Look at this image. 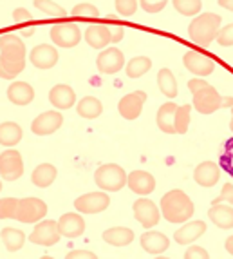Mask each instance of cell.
I'll list each match as a JSON object with an SVG mask.
<instances>
[{
    "mask_svg": "<svg viewBox=\"0 0 233 259\" xmlns=\"http://www.w3.org/2000/svg\"><path fill=\"white\" fill-rule=\"evenodd\" d=\"M220 178V170H219V165L215 161H203L201 165H197L194 172V180L197 185L201 187H213L217 182H219Z\"/></svg>",
    "mask_w": 233,
    "mask_h": 259,
    "instance_id": "cell-20",
    "label": "cell"
},
{
    "mask_svg": "<svg viewBox=\"0 0 233 259\" xmlns=\"http://www.w3.org/2000/svg\"><path fill=\"white\" fill-rule=\"evenodd\" d=\"M94 182L101 190L118 192L127 185V172L116 163L101 165L94 172Z\"/></svg>",
    "mask_w": 233,
    "mask_h": 259,
    "instance_id": "cell-5",
    "label": "cell"
},
{
    "mask_svg": "<svg viewBox=\"0 0 233 259\" xmlns=\"http://www.w3.org/2000/svg\"><path fill=\"white\" fill-rule=\"evenodd\" d=\"M0 238H2V243H4L6 248H8L9 252H17L24 246L26 234L17 229H4L2 234H0Z\"/></svg>",
    "mask_w": 233,
    "mask_h": 259,
    "instance_id": "cell-32",
    "label": "cell"
},
{
    "mask_svg": "<svg viewBox=\"0 0 233 259\" xmlns=\"http://www.w3.org/2000/svg\"><path fill=\"white\" fill-rule=\"evenodd\" d=\"M29 58H31V64L35 65V67H38V69H51L58 62V51L52 46L40 44V46H36L31 51Z\"/></svg>",
    "mask_w": 233,
    "mask_h": 259,
    "instance_id": "cell-17",
    "label": "cell"
},
{
    "mask_svg": "<svg viewBox=\"0 0 233 259\" xmlns=\"http://www.w3.org/2000/svg\"><path fill=\"white\" fill-rule=\"evenodd\" d=\"M35 6L40 9V11L49 15V17H56V18L65 17L64 8H62L60 4H56V2H35Z\"/></svg>",
    "mask_w": 233,
    "mask_h": 259,
    "instance_id": "cell-38",
    "label": "cell"
},
{
    "mask_svg": "<svg viewBox=\"0 0 233 259\" xmlns=\"http://www.w3.org/2000/svg\"><path fill=\"white\" fill-rule=\"evenodd\" d=\"M74 100H76V95H74V89L65 83H58L51 89L49 93V102L60 111H65V109H71L74 105Z\"/></svg>",
    "mask_w": 233,
    "mask_h": 259,
    "instance_id": "cell-21",
    "label": "cell"
},
{
    "mask_svg": "<svg viewBox=\"0 0 233 259\" xmlns=\"http://www.w3.org/2000/svg\"><path fill=\"white\" fill-rule=\"evenodd\" d=\"M185 259H210V255H208V252L204 250L203 246L194 245L185 252Z\"/></svg>",
    "mask_w": 233,
    "mask_h": 259,
    "instance_id": "cell-44",
    "label": "cell"
},
{
    "mask_svg": "<svg viewBox=\"0 0 233 259\" xmlns=\"http://www.w3.org/2000/svg\"><path fill=\"white\" fill-rule=\"evenodd\" d=\"M208 83L204 82V80H201V78H194V80H190L188 82V89H190L192 95H195L197 91H201V89H204Z\"/></svg>",
    "mask_w": 233,
    "mask_h": 259,
    "instance_id": "cell-48",
    "label": "cell"
},
{
    "mask_svg": "<svg viewBox=\"0 0 233 259\" xmlns=\"http://www.w3.org/2000/svg\"><path fill=\"white\" fill-rule=\"evenodd\" d=\"M204 232H206V223L201 220H195V221L183 225L181 229L173 234V239H176L177 245H190L195 239L201 238Z\"/></svg>",
    "mask_w": 233,
    "mask_h": 259,
    "instance_id": "cell-19",
    "label": "cell"
},
{
    "mask_svg": "<svg viewBox=\"0 0 233 259\" xmlns=\"http://www.w3.org/2000/svg\"><path fill=\"white\" fill-rule=\"evenodd\" d=\"M47 216V205L38 198H24L18 199V207L15 220L22 223H38Z\"/></svg>",
    "mask_w": 233,
    "mask_h": 259,
    "instance_id": "cell-6",
    "label": "cell"
},
{
    "mask_svg": "<svg viewBox=\"0 0 233 259\" xmlns=\"http://www.w3.org/2000/svg\"><path fill=\"white\" fill-rule=\"evenodd\" d=\"M13 20L17 22V24H24V22L33 20V17H31V13L27 11V9H15V11H13Z\"/></svg>",
    "mask_w": 233,
    "mask_h": 259,
    "instance_id": "cell-45",
    "label": "cell"
},
{
    "mask_svg": "<svg viewBox=\"0 0 233 259\" xmlns=\"http://www.w3.org/2000/svg\"><path fill=\"white\" fill-rule=\"evenodd\" d=\"M194 201L183 190H170L161 198V214L170 223H185L194 216Z\"/></svg>",
    "mask_w": 233,
    "mask_h": 259,
    "instance_id": "cell-2",
    "label": "cell"
},
{
    "mask_svg": "<svg viewBox=\"0 0 233 259\" xmlns=\"http://www.w3.org/2000/svg\"><path fill=\"white\" fill-rule=\"evenodd\" d=\"M64 123V114L58 111H45L33 120L31 123V131L38 136H47V134L56 133Z\"/></svg>",
    "mask_w": 233,
    "mask_h": 259,
    "instance_id": "cell-11",
    "label": "cell"
},
{
    "mask_svg": "<svg viewBox=\"0 0 233 259\" xmlns=\"http://www.w3.org/2000/svg\"><path fill=\"white\" fill-rule=\"evenodd\" d=\"M76 111L82 118L94 120V118H98L99 114L103 112V105H101V102H99L98 98H94V96H85L83 100H80Z\"/></svg>",
    "mask_w": 233,
    "mask_h": 259,
    "instance_id": "cell-30",
    "label": "cell"
},
{
    "mask_svg": "<svg viewBox=\"0 0 233 259\" xmlns=\"http://www.w3.org/2000/svg\"><path fill=\"white\" fill-rule=\"evenodd\" d=\"M222 8H226V9H229V11H233V0H220L219 2Z\"/></svg>",
    "mask_w": 233,
    "mask_h": 259,
    "instance_id": "cell-49",
    "label": "cell"
},
{
    "mask_svg": "<svg viewBox=\"0 0 233 259\" xmlns=\"http://www.w3.org/2000/svg\"><path fill=\"white\" fill-rule=\"evenodd\" d=\"M110 205V199L105 194L103 190L101 192H89V194H83L74 201V208L82 214H99L103 212L105 208Z\"/></svg>",
    "mask_w": 233,
    "mask_h": 259,
    "instance_id": "cell-9",
    "label": "cell"
},
{
    "mask_svg": "<svg viewBox=\"0 0 233 259\" xmlns=\"http://www.w3.org/2000/svg\"><path fill=\"white\" fill-rule=\"evenodd\" d=\"M8 98L15 105H27L35 100V89L26 82H13L8 87Z\"/></svg>",
    "mask_w": 233,
    "mask_h": 259,
    "instance_id": "cell-22",
    "label": "cell"
},
{
    "mask_svg": "<svg viewBox=\"0 0 233 259\" xmlns=\"http://www.w3.org/2000/svg\"><path fill=\"white\" fill-rule=\"evenodd\" d=\"M139 6H141L147 13H159L161 9H164L166 2H164V0H157V2H152V0H143Z\"/></svg>",
    "mask_w": 233,
    "mask_h": 259,
    "instance_id": "cell-43",
    "label": "cell"
},
{
    "mask_svg": "<svg viewBox=\"0 0 233 259\" xmlns=\"http://www.w3.org/2000/svg\"><path fill=\"white\" fill-rule=\"evenodd\" d=\"M208 216L213 223L222 230H228V229H233V207L229 205H213L208 212Z\"/></svg>",
    "mask_w": 233,
    "mask_h": 259,
    "instance_id": "cell-25",
    "label": "cell"
},
{
    "mask_svg": "<svg viewBox=\"0 0 233 259\" xmlns=\"http://www.w3.org/2000/svg\"><path fill=\"white\" fill-rule=\"evenodd\" d=\"M155 259H170V257H163V255H159V257H155Z\"/></svg>",
    "mask_w": 233,
    "mask_h": 259,
    "instance_id": "cell-53",
    "label": "cell"
},
{
    "mask_svg": "<svg viewBox=\"0 0 233 259\" xmlns=\"http://www.w3.org/2000/svg\"><path fill=\"white\" fill-rule=\"evenodd\" d=\"M220 17L217 13H203L199 15L188 27V35L199 46H210L219 36Z\"/></svg>",
    "mask_w": 233,
    "mask_h": 259,
    "instance_id": "cell-3",
    "label": "cell"
},
{
    "mask_svg": "<svg viewBox=\"0 0 233 259\" xmlns=\"http://www.w3.org/2000/svg\"><path fill=\"white\" fill-rule=\"evenodd\" d=\"M17 207H18V199L17 198L0 199V220H8V218H13V220H15Z\"/></svg>",
    "mask_w": 233,
    "mask_h": 259,
    "instance_id": "cell-37",
    "label": "cell"
},
{
    "mask_svg": "<svg viewBox=\"0 0 233 259\" xmlns=\"http://www.w3.org/2000/svg\"><path fill=\"white\" fill-rule=\"evenodd\" d=\"M24 174V161L18 151H9L0 154V176L8 180V182H15Z\"/></svg>",
    "mask_w": 233,
    "mask_h": 259,
    "instance_id": "cell-8",
    "label": "cell"
},
{
    "mask_svg": "<svg viewBox=\"0 0 233 259\" xmlns=\"http://www.w3.org/2000/svg\"><path fill=\"white\" fill-rule=\"evenodd\" d=\"M152 67V60L148 56H136L127 64V74L130 78H139Z\"/></svg>",
    "mask_w": 233,
    "mask_h": 259,
    "instance_id": "cell-33",
    "label": "cell"
},
{
    "mask_svg": "<svg viewBox=\"0 0 233 259\" xmlns=\"http://www.w3.org/2000/svg\"><path fill=\"white\" fill-rule=\"evenodd\" d=\"M141 246H143V250H147L148 254L157 255V254H161V252H164L166 248H168L170 241L164 234L150 230V232H145L141 236Z\"/></svg>",
    "mask_w": 233,
    "mask_h": 259,
    "instance_id": "cell-23",
    "label": "cell"
},
{
    "mask_svg": "<svg viewBox=\"0 0 233 259\" xmlns=\"http://www.w3.org/2000/svg\"><path fill=\"white\" fill-rule=\"evenodd\" d=\"M26 67V44L17 35L0 36V78L13 80Z\"/></svg>",
    "mask_w": 233,
    "mask_h": 259,
    "instance_id": "cell-1",
    "label": "cell"
},
{
    "mask_svg": "<svg viewBox=\"0 0 233 259\" xmlns=\"http://www.w3.org/2000/svg\"><path fill=\"white\" fill-rule=\"evenodd\" d=\"M73 17H82V18H98L99 11L92 4H78L73 9Z\"/></svg>",
    "mask_w": 233,
    "mask_h": 259,
    "instance_id": "cell-39",
    "label": "cell"
},
{
    "mask_svg": "<svg viewBox=\"0 0 233 259\" xmlns=\"http://www.w3.org/2000/svg\"><path fill=\"white\" fill-rule=\"evenodd\" d=\"M220 167L224 172H228L233 178V138L226 142L224 151L220 154Z\"/></svg>",
    "mask_w": 233,
    "mask_h": 259,
    "instance_id": "cell-36",
    "label": "cell"
},
{
    "mask_svg": "<svg viewBox=\"0 0 233 259\" xmlns=\"http://www.w3.org/2000/svg\"><path fill=\"white\" fill-rule=\"evenodd\" d=\"M0 190H2V183H0Z\"/></svg>",
    "mask_w": 233,
    "mask_h": 259,
    "instance_id": "cell-55",
    "label": "cell"
},
{
    "mask_svg": "<svg viewBox=\"0 0 233 259\" xmlns=\"http://www.w3.org/2000/svg\"><path fill=\"white\" fill-rule=\"evenodd\" d=\"M226 250L233 255V236H229V238L226 239Z\"/></svg>",
    "mask_w": 233,
    "mask_h": 259,
    "instance_id": "cell-50",
    "label": "cell"
},
{
    "mask_svg": "<svg viewBox=\"0 0 233 259\" xmlns=\"http://www.w3.org/2000/svg\"><path fill=\"white\" fill-rule=\"evenodd\" d=\"M33 245L40 246H52L60 241V232H58V221L54 220H45L40 221L35 227L33 234L29 236Z\"/></svg>",
    "mask_w": 233,
    "mask_h": 259,
    "instance_id": "cell-7",
    "label": "cell"
},
{
    "mask_svg": "<svg viewBox=\"0 0 233 259\" xmlns=\"http://www.w3.org/2000/svg\"><path fill=\"white\" fill-rule=\"evenodd\" d=\"M56 180V167L51 163H42L33 170L31 174V182L33 185L40 187V189H45V187L52 185V182Z\"/></svg>",
    "mask_w": 233,
    "mask_h": 259,
    "instance_id": "cell-28",
    "label": "cell"
},
{
    "mask_svg": "<svg viewBox=\"0 0 233 259\" xmlns=\"http://www.w3.org/2000/svg\"><path fill=\"white\" fill-rule=\"evenodd\" d=\"M217 40H219V44H220V46H224V48L233 46V24L222 27V29L219 31V36H217Z\"/></svg>",
    "mask_w": 233,
    "mask_h": 259,
    "instance_id": "cell-42",
    "label": "cell"
},
{
    "mask_svg": "<svg viewBox=\"0 0 233 259\" xmlns=\"http://www.w3.org/2000/svg\"><path fill=\"white\" fill-rule=\"evenodd\" d=\"M65 259H98V257H96V254H92L89 250H73L67 254Z\"/></svg>",
    "mask_w": 233,
    "mask_h": 259,
    "instance_id": "cell-47",
    "label": "cell"
},
{
    "mask_svg": "<svg viewBox=\"0 0 233 259\" xmlns=\"http://www.w3.org/2000/svg\"><path fill=\"white\" fill-rule=\"evenodd\" d=\"M96 65L98 71L103 74H114L121 71V67L125 65V56L118 48H108L103 53H99L96 58Z\"/></svg>",
    "mask_w": 233,
    "mask_h": 259,
    "instance_id": "cell-14",
    "label": "cell"
},
{
    "mask_svg": "<svg viewBox=\"0 0 233 259\" xmlns=\"http://www.w3.org/2000/svg\"><path fill=\"white\" fill-rule=\"evenodd\" d=\"M85 40L94 49H103L105 46H108V44L112 42L110 40V33H108V27L103 26V24H94V26L87 27Z\"/></svg>",
    "mask_w": 233,
    "mask_h": 259,
    "instance_id": "cell-24",
    "label": "cell"
},
{
    "mask_svg": "<svg viewBox=\"0 0 233 259\" xmlns=\"http://www.w3.org/2000/svg\"><path fill=\"white\" fill-rule=\"evenodd\" d=\"M35 33V27H31V29H24L22 31V35H33Z\"/></svg>",
    "mask_w": 233,
    "mask_h": 259,
    "instance_id": "cell-51",
    "label": "cell"
},
{
    "mask_svg": "<svg viewBox=\"0 0 233 259\" xmlns=\"http://www.w3.org/2000/svg\"><path fill=\"white\" fill-rule=\"evenodd\" d=\"M231 120H233V107H231Z\"/></svg>",
    "mask_w": 233,
    "mask_h": 259,
    "instance_id": "cell-54",
    "label": "cell"
},
{
    "mask_svg": "<svg viewBox=\"0 0 233 259\" xmlns=\"http://www.w3.org/2000/svg\"><path fill=\"white\" fill-rule=\"evenodd\" d=\"M108 27V33H110V40H112L114 44H118L121 38H123V35H125V31H123V27L121 26H116V24H112V26H107Z\"/></svg>",
    "mask_w": 233,
    "mask_h": 259,
    "instance_id": "cell-46",
    "label": "cell"
},
{
    "mask_svg": "<svg viewBox=\"0 0 233 259\" xmlns=\"http://www.w3.org/2000/svg\"><path fill=\"white\" fill-rule=\"evenodd\" d=\"M82 33L76 24H54L51 27V40L60 48H74L80 44Z\"/></svg>",
    "mask_w": 233,
    "mask_h": 259,
    "instance_id": "cell-13",
    "label": "cell"
},
{
    "mask_svg": "<svg viewBox=\"0 0 233 259\" xmlns=\"http://www.w3.org/2000/svg\"><path fill=\"white\" fill-rule=\"evenodd\" d=\"M220 203L233 207V185H231V183H226V185L222 187V192H220L219 198H215L212 201V207H213V205H220Z\"/></svg>",
    "mask_w": 233,
    "mask_h": 259,
    "instance_id": "cell-41",
    "label": "cell"
},
{
    "mask_svg": "<svg viewBox=\"0 0 233 259\" xmlns=\"http://www.w3.org/2000/svg\"><path fill=\"white\" fill-rule=\"evenodd\" d=\"M40 259H52L51 255H43V257H40Z\"/></svg>",
    "mask_w": 233,
    "mask_h": 259,
    "instance_id": "cell-52",
    "label": "cell"
},
{
    "mask_svg": "<svg viewBox=\"0 0 233 259\" xmlns=\"http://www.w3.org/2000/svg\"><path fill=\"white\" fill-rule=\"evenodd\" d=\"M190 105H181L177 107L176 112V120H173V127H176L177 134H185L188 131V125H190Z\"/></svg>",
    "mask_w": 233,
    "mask_h": 259,
    "instance_id": "cell-34",
    "label": "cell"
},
{
    "mask_svg": "<svg viewBox=\"0 0 233 259\" xmlns=\"http://www.w3.org/2000/svg\"><path fill=\"white\" fill-rule=\"evenodd\" d=\"M134 239V232L127 227H114L103 232V241L112 246H127Z\"/></svg>",
    "mask_w": 233,
    "mask_h": 259,
    "instance_id": "cell-27",
    "label": "cell"
},
{
    "mask_svg": "<svg viewBox=\"0 0 233 259\" xmlns=\"http://www.w3.org/2000/svg\"><path fill=\"white\" fill-rule=\"evenodd\" d=\"M157 85H159V91L163 93L166 98H176V96H177L176 76H173L172 71L166 69V67L157 73Z\"/></svg>",
    "mask_w": 233,
    "mask_h": 259,
    "instance_id": "cell-31",
    "label": "cell"
},
{
    "mask_svg": "<svg viewBox=\"0 0 233 259\" xmlns=\"http://www.w3.org/2000/svg\"><path fill=\"white\" fill-rule=\"evenodd\" d=\"M173 8L185 17H194L201 11V2L199 0H176Z\"/></svg>",
    "mask_w": 233,
    "mask_h": 259,
    "instance_id": "cell-35",
    "label": "cell"
},
{
    "mask_svg": "<svg viewBox=\"0 0 233 259\" xmlns=\"http://www.w3.org/2000/svg\"><path fill=\"white\" fill-rule=\"evenodd\" d=\"M138 2L136 0H118L116 2V11L123 17H130V15L136 13V9H138Z\"/></svg>",
    "mask_w": 233,
    "mask_h": 259,
    "instance_id": "cell-40",
    "label": "cell"
},
{
    "mask_svg": "<svg viewBox=\"0 0 233 259\" xmlns=\"http://www.w3.org/2000/svg\"><path fill=\"white\" fill-rule=\"evenodd\" d=\"M58 232H60V236H65L69 239L80 238L85 232V221L74 212H67L58 220Z\"/></svg>",
    "mask_w": 233,
    "mask_h": 259,
    "instance_id": "cell-16",
    "label": "cell"
},
{
    "mask_svg": "<svg viewBox=\"0 0 233 259\" xmlns=\"http://www.w3.org/2000/svg\"><path fill=\"white\" fill-rule=\"evenodd\" d=\"M127 185L132 192L139 196H147L150 192H154L155 189V180L150 172H145V170H134L127 176Z\"/></svg>",
    "mask_w": 233,
    "mask_h": 259,
    "instance_id": "cell-18",
    "label": "cell"
},
{
    "mask_svg": "<svg viewBox=\"0 0 233 259\" xmlns=\"http://www.w3.org/2000/svg\"><path fill=\"white\" fill-rule=\"evenodd\" d=\"M177 105L173 102H166L161 105L157 111V127L166 134H176V127H173V120H176Z\"/></svg>",
    "mask_w": 233,
    "mask_h": 259,
    "instance_id": "cell-26",
    "label": "cell"
},
{
    "mask_svg": "<svg viewBox=\"0 0 233 259\" xmlns=\"http://www.w3.org/2000/svg\"><path fill=\"white\" fill-rule=\"evenodd\" d=\"M194 107L201 114H212L224 107H233V98L229 96H220L215 87L208 83L204 89L197 91L194 95Z\"/></svg>",
    "mask_w": 233,
    "mask_h": 259,
    "instance_id": "cell-4",
    "label": "cell"
},
{
    "mask_svg": "<svg viewBox=\"0 0 233 259\" xmlns=\"http://www.w3.org/2000/svg\"><path fill=\"white\" fill-rule=\"evenodd\" d=\"M147 102V93L145 91H134L130 95H125L120 100V114L125 120H136V118L141 114L143 104Z\"/></svg>",
    "mask_w": 233,
    "mask_h": 259,
    "instance_id": "cell-15",
    "label": "cell"
},
{
    "mask_svg": "<svg viewBox=\"0 0 233 259\" xmlns=\"http://www.w3.org/2000/svg\"><path fill=\"white\" fill-rule=\"evenodd\" d=\"M183 62H185V67L190 73L197 74V76H208L212 74L213 69H215V62L212 58H208L206 55L199 51H194V49H188L183 56Z\"/></svg>",
    "mask_w": 233,
    "mask_h": 259,
    "instance_id": "cell-10",
    "label": "cell"
},
{
    "mask_svg": "<svg viewBox=\"0 0 233 259\" xmlns=\"http://www.w3.org/2000/svg\"><path fill=\"white\" fill-rule=\"evenodd\" d=\"M132 210H134V218L145 229H152V227H155V225L159 223V208L150 199L139 198L132 205Z\"/></svg>",
    "mask_w": 233,
    "mask_h": 259,
    "instance_id": "cell-12",
    "label": "cell"
},
{
    "mask_svg": "<svg viewBox=\"0 0 233 259\" xmlns=\"http://www.w3.org/2000/svg\"><path fill=\"white\" fill-rule=\"evenodd\" d=\"M22 140V127L15 121H4L0 123V145L13 147Z\"/></svg>",
    "mask_w": 233,
    "mask_h": 259,
    "instance_id": "cell-29",
    "label": "cell"
}]
</instances>
